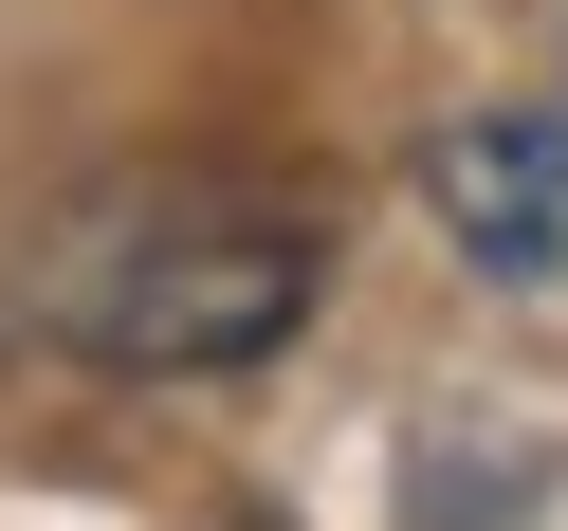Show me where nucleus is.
I'll return each mask as SVG.
<instances>
[{"label":"nucleus","mask_w":568,"mask_h":531,"mask_svg":"<svg viewBox=\"0 0 568 531\" xmlns=\"http://www.w3.org/2000/svg\"><path fill=\"white\" fill-rule=\"evenodd\" d=\"M312 294H331V257L257 184H92L19 257V312L92 367H257V348H294Z\"/></svg>","instance_id":"1"},{"label":"nucleus","mask_w":568,"mask_h":531,"mask_svg":"<svg viewBox=\"0 0 568 531\" xmlns=\"http://www.w3.org/2000/svg\"><path fill=\"white\" fill-rule=\"evenodd\" d=\"M422 202H440V238L477 275H568V111H458L440 147H422Z\"/></svg>","instance_id":"2"}]
</instances>
